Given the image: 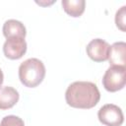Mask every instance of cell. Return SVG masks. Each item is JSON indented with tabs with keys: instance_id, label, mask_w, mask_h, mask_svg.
I'll return each instance as SVG.
<instances>
[{
	"instance_id": "cell-1",
	"label": "cell",
	"mask_w": 126,
	"mask_h": 126,
	"mask_svg": "<svg viewBox=\"0 0 126 126\" xmlns=\"http://www.w3.org/2000/svg\"><path fill=\"white\" fill-rule=\"evenodd\" d=\"M65 99L68 105L74 108L90 109L97 104L100 93L92 82H74L66 90Z\"/></svg>"
},
{
	"instance_id": "cell-2",
	"label": "cell",
	"mask_w": 126,
	"mask_h": 126,
	"mask_svg": "<svg viewBox=\"0 0 126 126\" xmlns=\"http://www.w3.org/2000/svg\"><path fill=\"white\" fill-rule=\"evenodd\" d=\"M45 77V67L37 58H29L19 67V79L28 88L37 87Z\"/></svg>"
},
{
	"instance_id": "cell-3",
	"label": "cell",
	"mask_w": 126,
	"mask_h": 126,
	"mask_svg": "<svg viewBox=\"0 0 126 126\" xmlns=\"http://www.w3.org/2000/svg\"><path fill=\"white\" fill-rule=\"evenodd\" d=\"M126 83V67L110 66L102 78V86L107 92L114 93L122 90Z\"/></svg>"
},
{
	"instance_id": "cell-4",
	"label": "cell",
	"mask_w": 126,
	"mask_h": 126,
	"mask_svg": "<svg viewBox=\"0 0 126 126\" xmlns=\"http://www.w3.org/2000/svg\"><path fill=\"white\" fill-rule=\"evenodd\" d=\"M98 120L106 126H121L124 115L121 108L115 104L107 103L101 106L97 112Z\"/></svg>"
},
{
	"instance_id": "cell-5",
	"label": "cell",
	"mask_w": 126,
	"mask_h": 126,
	"mask_svg": "<svg viewBox=\"0 0 126 126\" xmlns=\"http://www.w3.org/2000/svg\"><path fill=\"white\" fill-rule=\"evenodd\" d=\"M88 56L94 62H103L108 59L110 45L101 38H94L89 42L86 48Z\"/></svg>"
},
{
	"instance_id": "cell-6",
	"label": "cell",
	"mask_w": 126,
	"mask_h": 126,
	"mask_svg": "<svg viewBox=\"0 0 126 126\" xmlns=\"http://www.w3.org/2000/svg\"><path fill=\"white\" fill-rule=\"evenodd\" d=\"M27 51V42L23 37H10L3 44L4 55L11 59L17 60L23 57Z\"/></svg>"
},
{
	"instance_id": "cell-7",
	"label": "cell",
	"mask_w": 126,
	"mask_h": 126,
	"mask_svg": "<svg viewBox=\"0 0 126 126\" xmlns=\"http://www.w3.org/2000/svg\"><path fill=\"white\" fill-rule=\"evenodd\" d=\"M109 64L111 66H123L126 65V43L123 41L114 42L110 46L108 55Z\"/></svg>"
},
{
	"instance_id": "cell-8",
	"label": "cell",
	"mask_w": 126,
	"mask_h": 126,
	"mask_svg": "<svg viewBox=\"0 0 126 126\" xmlns=\"http://www.w3.org/2000/svg\"><path fill=\"white\" fill-rule=\"evenodd\" d=\"M19 100V93L12 87L0 88V109L5 110L13 107Z\"/></svg>"
},
{
	"instance_id": "cell-9",
	"label": "cell",
	"mask_w": 126,
	"mask_h": 126,
	"mask_svg": "<svg viewBox=\"0 0 126 126\" xmlns=\"http://www.w3.org/2000/svg\"><path fill=\"white\" fill-rule=\"evenodd\" d=\"M3 34L6 38L10 37H23L25 38L27 32L25 26L17 20H8L3 25Z\"/></svg>"
},
{
	"instance_id": "cell-10",
	"label": "cell",
	"mask_w": 126,
	"mask_h": 126,
	"mask_svg": "<svg viewBox=\"0 0 126 126\" xmlns=\"http://www.w3.org/2000/svg\"><path fill=\"white\" fill-rule=\"evenodd\" d=\"M63 10L71 17H80L84 11L86 2L84 0H63L61 2Z\"/></svg>"
},
{
	"instance_id": "cell-11",
	"label": "cell",
	"mask_w": 126,
	"mask_h": 126,
	"mask_svg": "<svg viewBox=\"0 0 126 126\" xmlns=\"http://www.w3.org/2000/svg\"><path fill=\"white\" fill-rule=\"evenodd\" d=\"M0 126H25L22 118L16 115L5 116L0 123Z\"/></svg>"
},
{
	"instance_id": "cell-12",
	"label": "cell",
	"mask_w": 126,
	"mask_h": 126,
	"mask_svg": "<svg viewBox=\"0 0 126 126\" xmlns=\"http://www.w3.org/2000/svg\"><path fill=\"white\" fill-rule=\"evenodd\" d=\"M125 17H126V6H122L115 15V24L116 27L121 30L122 32H125Z\"/></svg>"
},
{
	"instance_id": "cell-13",
	"label": "cell",
	"mask_w": 126,
	"mask_h": 126,
	"mask_svg": "<svg viewBox=\"0 0 126 126\" xmlns=\"http://www.w3.org/2000/svg\"><path fill=\"white\" fill-rule=\"evenodd\" d=\"M3 80H4L3 72H2V70L0 69V88H1V85H2V83H3Z\"/></svg>"
}]
</instances>
